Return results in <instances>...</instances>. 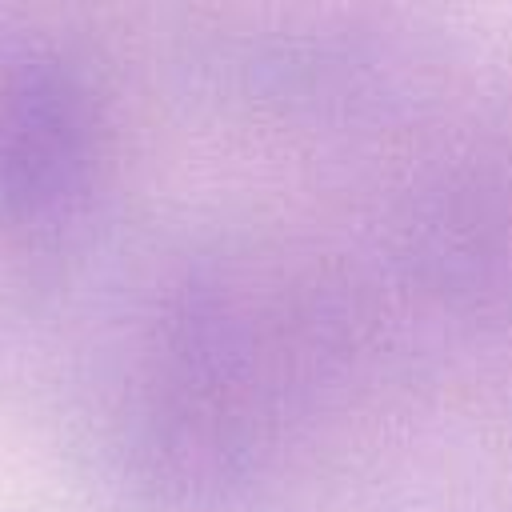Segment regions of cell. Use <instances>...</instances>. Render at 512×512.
Listing matches in <instances>:
<instances>
[{
  "instance_id": "cell-2",
  "label": "cell",
  "mask_w": 512,
  "mask_h": 512,
  "mask_svg": "<svg viewBox=\"0 0 512 512\" xmlns=\"http://www.w3.org/2000/svg\"><path fill=\"white\" fill-rule=\"evenodd\" d=\"M104 172L92 84L52 48L0 52V236L32 248L72 232Z\"/></svg>"
},
{
  "instance_id": "cell-1",
  "label": "cell",
  "mask_w": 512,
  "mask_h": 512,
  "mask_svg": "<svg viewBox=\"0 0 512 512\" xmlns=\"http://www.w3.org/2000/svg\"><path fill=\"white\" fill-rule=\"evenodd\" d=\"M328 352L312 288L256 248L180 268L152 312L124 392V444L148 492L216 512L248 500L296 444Z\"/></svg>"
}]
</instances>
